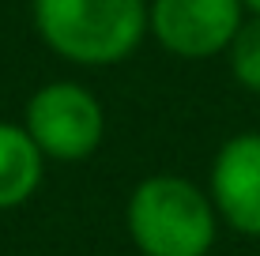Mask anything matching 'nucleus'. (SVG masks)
Returning <instances> with one entry per match:
<instances>
[{
	"label": "nucleus",
	"instance_id": "1",
	"mask_svg": "<svg viewBox=\"0 0 260 256\" xmlns=\"http://www.w3.org/2000/svg\"><path fill=\"white\" fill-rule=\"evenodd\" d=\"M42 42L72 64L106 68L132 57L147 30L143 0H34Z\"/></svg>",
	"mask_w": 260,
	"mask_h": 256
},
{
	"label": "nucleus",
	"instance_id": "2",
	"mask_svg": "<svg viewBox=\"0 0 260 256\" xmlns=\"http://www.w3.org/2000/svg\"><path fill=\"white\" fill-rule=\"evenodd\" d=\"M215 218L211 196L177 173H155L128 196V234L143 256H208Z\"/></svg>",
	"mask_w": 260,
	"mask_h": 256
},
{
	"label": "nucleus",
	"instance_id": "3",
	"mask_svg": "<svg viewBox=\"0 0 260 256\" xmlns=\"http://www.w3.org/2000/svg\"><path fill=\"white\" fill-rule=\"evenodd\" d=\"M23 128L38 143V151L57 162H79L94 155L106 132L102 105L79 83H46L26 102Z\"/></svg>",
	"mask_w": 260,
	"mask_h": 256
},
{
	"label": "nucleus",
	"instance_id": "4",
	"mask_svg": "<svg viewBox=\"0 0 260 256\" xmlns=\"http://www.w3.org/2000/svg\"><path fill=\"white\" fill-rule=\"evenodd\" d=\"M241 23H245L241 0H155L147 12V26L158 46L185 60L226 53Z\"/></svg>",
	"mask_w": 260,
	"mask_h": 256
},
{
	"label": "nucleus",
	"instance_id": "5",
	"mask_svg": "<svg viewBox=\"0 0 260 256\" xmlns=\"http://www.w3.org/2000/svg\"><path fill=\"white\" fill-rule=\"evenodd\" d=\"M211 204L222 223L260 237V132H238L211 162Z\"/></svg>",
	"mask_w": 260,
	"mask_h": 256
},
{
	"label": "nucleus",
	"instance_id": "6",
	"mask_svg": "<svg viewBox=\"0 0 260 256\" xmlns=\"http://www.w3.org/2000/svg\"><path fill=\"white\" fill-rule=\"evenodd\" d=\"M46 155L23 125L0 121V211H15L38 192Z\"/></svg>",
	"mask_w": 260,
	"mask_h": 256
},
{
	"label": "nucleus",
	"instance_id": "7",
	"mask_svg": "<svg viewBox=\"0 0 260 256\" xmlns=\"http://www.w3.org/2000/svg\"><path fill=\"white\" fill-rule=\"evenodd\" d=\"M230 72L245 91L260 94V15H249L230 42Z\"/></svg>",
	"mask_w": 260,
	"mask_h": 256
},
{
	"label": "nucleus",
	"instance_id": "8",
	"mask_svg": "<svg viewBox=\"0 0 260 256\" xmlns=\"http://www.w3.org/2000/svg\"><path fill=\"white\" fill-rule=\"evenodd\" d=\"M245 4V12H253V15H260V0H241Z\"/></svg>",
	"mask_w": 260,
	"mask_h": 256
}]
</instances>
